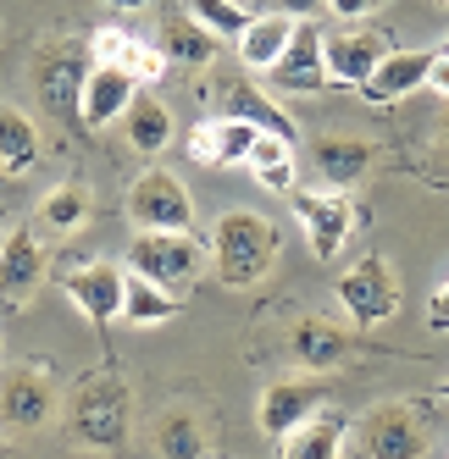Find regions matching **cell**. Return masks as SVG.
<instances>
[{"instance_id": "1", "label": "cell", "mask_w": 449, "mask_h": 459, "mask_svg": "<svg viewBox=\"0 0 449 459\" xmlns=\"http://www.w3.org/2000/svg\"><path fill=\"white\" fill-rule=\"evenodd\" d=\"M211 260L228 288H255L277 260V227L255 211H228L211 227Z\"/></svg>"}, {"instance_id": "2", "label": "cell", "mask_w": 449, "mask_h": 459, "mask_svg": "<svg viewBox=\"0 0 449 459\" xmlns=\"http://www.w3.org/2000/svg\"><path fill=\"white\" fill-rule=\"evenodd\" d=\"M94 67V50L84 39H56L40 50L34 61V89H40V106L61 122H84V78Z\"/></svg>"}, {"instance_id": "3", "label": "cell", "mask_w": 449, "mask_h": 459, "mask_svg": "<svg viewBox=\"0 0 449 459\" xmlns=\"http://www.w3.org/2000/svg\"><path fill=\"white\" fill-rule=\"evenodd\" d=\"M128 410H134V399H128V387L111 371L84 377L78 393H73V437L89 443V448H122Z\"/></svg>"}, {"instance_id": "4", "label": "cell", "mask_w": 449, "mask_h": 459, "mask_svg": "<svg viewBox=\"0 0 449 459\" xmlns=\"http://www.w3.org/2000/svg\"><path fill=\"white\" fill-rule=\"evenodd\" d=\"M128 266L150 282H162V288H183V282L200 277L206 249L195 233H139L128 244Z\"/></svg>"}, {"instance_id": "5", "label": "cell", "mask_w": 449, "mask_h": 459, "mask_svg": "<svg viewBox=\"0 0 449 459\" xmlns=\"http://www.w3.org/2000/svg\"><path fill=\"white\" fill-rule=\"evenodd\" d=\"M128 216H134L139 233H189V227H195L189 188L172 172H145L128 188Z\"/></svg>"}, {"instance_id": "6", "label": "cell", "mask_w": 449, "mask_h": 459, "mask_svg": "<svg viewBox=\"0 0 449 459\" xmlns=\"http://www.w3.org/2000/svg\"><path fill=\"white\" fill-rule=\"evenodd\" d=\"M339 305L349 310V321H356V326L389 321L400 310V282L389 272V260H383V255H361L356 266L339 277Z\"/></svg>"}, {"instance_id": "7", "label": "cell", "mask_w": 449, "mask_h": 459, "mask_svg": "<svg viewBox=\"0 0 449 459\" xmlns=\"http://www.w3.org/2000/svg\"><path fill=\"white\" fill-rule=\"evenodd\" d=\"M356 448L366 459H416L427 454V426L416 420V404H377L356 426Z\"/></svg>"}, {"instance_id": "8", "label": "cell", "mask_w": 449, "mask_h": 459, "mask_svg": "<svg viewBox=\"0 0 449 459\" xmlns=\"http://www.w3.org/2000/svg\"><path fill=\"white\" fill-rule=\"evenodd\" d=\"M288 205H295V216L305 221V238H311L316 260H333L344 249L349 221H356L349 194H300V188H288Z\"/></svg>"}, {"instance_id": "9", "label": "cell", "mask_w": 449, "mask_h": 459, "mask_svg": "<svg viewBox=\"0 0 449 459\" xmlns=\"http://www.w3.org/2000/svg\"><path fill=\"white\" fill-rule=\"evenodd\" d=\"M328 399V382L322 377H288V382H272L261 393V410H255V420H261L267 437H288L305 415H316Z\"/></svg>"}, {"instance_id": "10", "label": "cell", "mask_w": 449, "mask_h": 459, "mask_svg": "<svg viewBox=\"0 0 449 459\" xmlns=\"http://www.w3.org/2000/svg\"><path fill=\"white\" fill-rule=\"evenodd\" d=\"M45 282V249L28 227H12V238L0 244V305H28Z\"/></svg>"}, {"instance_id": "11", "label": "cell", "mask_w": 449, "mask_h": 459, "mask_svg": "<svg viewBox=\"0 0 449 459\" xmlns=\"http://www.w3.org/2000/svg\"><path fill=\"white\" fill-rule=\"evenodd\" d=\"M122 272L106 266V260H94V266H73L67 277H61V288H67V299L94 321V326H111L122 316Z\"/></svg>"}, {"instance_id": "12", "label": "cell", "mask_w": 449, "mask_h": 459, "mask_svg": "<svg viewBox=\"0 0 449 459\" xmlns=\"http://www.w3.org/2000/svg\"><path fill=\"white\" fill-rule=\"evenodd\" d=\"M383 56H389V45H383L372 28H339V34H328V39H322L328 78H333V83H349V89H361Z\"/></svg>"}, {"instance_id": "13", "label": "cell", "mask_w": 449, "mask_h": 459, "mask_svg": "<svg viewBox=\"0 0 449 459\" xmlns=\"http://www.w3.org/2000/svg\"><path fill=\"white\" fill-rule=\"evenodd\" d=\"M272 78L283 89H322V83H333L328 78V61H322V28H316L311 17L295 22V34H288L283 56L272 61Z\"/></svg>"}, {"instance_id": "14", "label": "cell", "mask_w": 449, "mask_h": 459, "mask_svg": "<svg viewBox=\"0 0 449 459\" xmlns=\"http://www.w3.org/2000/svg\"><path fill=\"white\" fill-rule=\"evenodd\" d=\"M139 94V78L117 67V61H94L84 78V127H106L128 111V100Z\"/></svg>"}, {"instance_id": "15", "label": "cell", "mask_w": 449, "mask_h": 459, "mask_svg": "<svg viewBox=\"0 0 449 459\" xmlns=\"http://www.w3.org/2000/svg\"><path fill=\"white\" fill-rule=\"evenodd\" d=\"M427 67H433V50H389L372 67V78L361 83V94H366V100H377V106L405 100V94H416V89L427 83Z\"/></svg>"}, {"instance_id": "16", "label": "cell", "mask_w": 449, "mask_h": 459, "mask_svg": "<svg viewBox=\"0 0 449 459\" xmlns=\"http://www.w3.org/2000/svg\"><path fill=\"white\" fill-rule=\"evenodd\" d=\"M288 349H295V359L305 371H333V366H344V359L356 354V338H349L344 326L322 321V316H305L295 333H288Z\"/></svg>"}, {"instance_id": "17", "label": "cell", "mask_w": 449, "mask_h": 459, "mask_svg": "<svg viewBox=\"0 0 449 459\" xmlns=\"http://www.w3.org/2000/svg\"><path fill=\"white\" fill-rule=\"evenodd\" d=\"M261 127H250L239 117H216V122H200L195 134H189V155L200 160V167H233V160H250V144Z\"/></svg>"}, {"instance_id": "18", "label": "cell", "mask_w": 449, "mask_h": 459, "mask_svg": "<svg viewBox=\"0 0 449 459\" xmlns=\"http://www.w3.org/2000/svg\"><path fill=\"white\" fill-rule=\"evenodd\" d=\"M56 410V393L40 371H12V382L0 387V420L6 426H45Z\"/></svg>"}, {"instance_id": "19", "label": "cell", "mask_w": 449, "mask_h": 459, "mask_svg": "<svg viewBox=\"0 0 449 459\" xmlns=\"http://www.w3.org/2000/svg\"><path fill=\"white\" fill-rule=\"evenodd\" d=\"M372 144L366 139H344V134H328V139H316L311 144V160H316V172H322L333 188H349V183H361L372 172Z\"/></svg>"}, {"instance_id": "20", "label": "cell", "mask_w": 449, "mask_h": 459, "mask_svg": "<svg viewBox=\"0 0 449 459\" xmlns=\"http://www.w3.org/2000/svg\"><path fill=\"white\" fill-rule=\"evenodd\" d=\"M344 437H349V420L339 410H316V415H305L295 432L277 437V443H283L288 459H339Z\"/></svg>"}, {"instance_id": "21", "label": "cell", "mask_w": 449, "mask_h": 459, "mask_svg": "<svg viewBox=\"0 0 449 459\" xmlns=\"http://www.w3.org/2000/svg\"><path fill=\"white\" fill-rule=\"evenodd\" d=\"M222 117H239L250 127H261V134H277L295 144V122H288V111H277L261 89H250V83H222Z\"/></svg>"}, {"instance_id": "22", "label": "cell", "mask_w": 449, "mask_h": 459, "mask_svg": "<svg viewBox=\"0 0 449 459\" xmlns=\"http://www.w3.org/2000/svg\"><path fill=\"white\" fill-rule=\"evenodd\" d=\"M162 56L178 61V67H206V61H216V34H211L195 12L167 17L162 22Z\"/></svg>"}, {"instance_id": "23", "label": "cell", "mask_w": 449, "mask_h": 459, "mask_svg": "<svg viewBox=\"0 0 449 459\" xmlns=\"http://www.w3.org/2000/svg\"><path fill=\"white\" fill-rule=\"evenodd\" d=\"M288 34H295V17H288V12L250 17V22H244V34H239V56H244V67H255V73H272V61L283 56Z\"/></svg>"}, {"instance_id": "24", "label": "cell", "mask_w": 449, "mask_h": 459, "mask_svg": "<svg viewBox=\"0 0 449 459\" xmlns=\"http://www.w3.org/2000/svg\"><path fill=\"white\" fill-rule=\"evenodd\" d=\"M183 310V299L172 288H162V282H150V277H128L122 282V321L128 326H155V321H172Z\"/></svg>"}, {"instance_id": "25", "label": "cell", "mask_w": 449, "mask_h": 459, "mask_svg": "<svg viewBox=\"0 0 449 459\" xmlns=\"http://www.w3.org/2000/svg\"><path fill=\"white\" fill-rule=\"evenodd\" d=\"M122 122H128V144L145 150V155H155V150L172 144V111L162 100H150V94H134L128 111H122Z\"/></svg>"}, {"instance_id": "26", "label": "cell", "mask_w": 449, "mask_h": 459, "mask_svg": "<svg viewBox=\"0 0 449 459\" xmlns=\"http://www.w3.org/2000/svg\"><path fill=\"white\" fill-rule=\"evenodd\" d=\"M250 172H255V183H261V188L288 194V188H295V144L277 139V134H255V144H250Z\"/></svg>"}, {"instance_id": "27", "label": "cell", "mask_w": 449, "mask_h": 459, "mask_svg": "<svg viewBox=\"0 0 449 459\" xmlns=\"http://www.w3.org/2000/svg\"><path fill=\"white\" fill-rule=\"evenodd\" d=\"M34 160H40L34 122H28L22 111H12V106H0V167H6V172H28Z\"/></svg>"}, {"instance_id": "28", "label": "cell", "mask_w": 449, "mask_h": 459, "mask_svg": "<svg viewBox=\"0 0 449 459\" xmlns=\"http://www.w3.org/2000/svg\"><path fill=\"white\" fill-rule=\"evenodd\" d=\"M155 454H167V459H195V454H206V432H200L195 410H167L162 420H155Z\"/></svg>"}, {"instance_id": "29", "label": "cell", "mask_w": 449, "mask_h": 459, "mask_svg": "<svg viewBox=\"0 0 449 459\" xmlns=\"http://www.w3.org/2000/svg\"><path fill=\"white\" fill-rule=\"evenodd\" d=\"M40 216L56 227V233H73V227H84V221H89V194H84L78 183H61L56 194H45Z\"/></svg>"}, {"instance_id": "30", "label": "cell", "mask_w": 449, "mask_h": 459, "mask_svg": "<svg viewBox=\"0 0 449 459\" xmlns=\"http://www.w3.org/2000/svg\"><path fill=\"white\" fill-rule=\"evenodd\" d=\"M189 12H195L216 39H239L244 22H250V12L239 6V0H189Z\"/></svg>"}, {"instance_id": "31", "label": "cell", "mask_w": 449, "mask_h": 459, "mask_svg": "<svg viewBox=\"0 0 449 459\" xmlns=\"http://www.w3.org/2000/svg\"><path fill=\"white\" fill-rule=\"evenodd\" d=\"M117 67H128L139 83H155V78L167 73V56H162V45H139V39H128V50H122Z\"/></svg>"}, {"instance_id": "32", "label": "cell", "mask_w": 449, "mask_h": 459, "mask_svg": "<svg viewBox=\"0 0 449 459\" xmlns=\"http://www.w3.org/2000/svg\"><path fill=\"white\" fill-rule=\"evenodd\" d=\"M89 50H94V61H122V50H128V34H122V28H101V34L89 39Z\"/></svg>"}, {"instance_id": "33", "label": "cell", "mask_w": 449, "mask_h": 459, "mask_svg": "<svg viewBox=\"0 0 449 459\" xmlns=\"http://www.w3.org/2000/svg\"><path fill=\"white\" fill-rule=\"evenodd\" d=\"M377 6H389V0H328V12H333V17H349V22H356V17H372Z\"/></svg>"}, {"instance_id": "34", "label": "cell", "mask_w": 449, "mask_h": 459, "mask_svg": "<svg viewBox=\"0 0 449 459\" xmlns=\"http://www.w3.org/2000/svg\"><path fill=\"white\" fill-rule=\"evenodd\" d=\"M427 326H433V333H449V282L433 293V305H427Z\"/></svg>"}, {"instance_id": "35", "label": "cell", "mask_w": 449, "mask_h": 459, "mask_svg": "<svg viewBox=\"0 0 449 459\" xmlns=\"http://www.w3.org/2000/svg\"><path fill=\"white\" fill-rule=\"evenodd\" d=\"M427 89H438L449 100V50H433V67H427Z\"/></svg>"}, {"instance_id": "36", "label": "cell", "mask_w": 449, "mask_h": 459, "mask_svg": "<svg viewBox=\"0 0 449 459\" xmlns=\"http://www.w3.org/2000/svg\"><path fill=\"white\" fill-rule=\"evenodd\" d=\"M328 0H277V12H288V17H316Z\"/></svg>"}, {"instance_id": "37", "label": "cell", "mask_w": 449, "mask_h": 459, "mask_svg": "<svg viewBox=\"0 0 449 459\" xmlns=\"http://www.w3.org/2000/svg\"><path fill=\"white\" fill-rule=\"evenodd\" d=\"M106 6H117V12H139V6H150V0H106Z\"/></svg>"}, {"instance_id": "38", "label": "cell", "mask_w": 449, "mask_h": 459, "mask_svg": "<svg viewBox=\"0 0 449 459\" xmlns=\"http://www.w3.org/2000/svg\"><path fill=\"white\" fill-rule=\"evenodd\" d=\"M6 188H12V172H6V167H0V194H6Z\"/></svg>"}, {"instance_id": "39", "label": "cell", "mask_w": 449, "mask_h": 459, "mask_svg": "<svg viewBox=\"0 0 449 459\" xmlns=\"http://www.w3.org/2000/svg\"><path fill=\"white\" fill-rule=\"evenodd\" d=\"M433 393H438V399H449V382H438V387H433Z\"/></svg>"}, {"instance_id": "40", "label": "cell", "mask_w": 449, "mask_h": 459, "mask_svg": "<svg viewBox=\"0 0 449 459\" xmlns=\"http://www.w3.org/2000/svg\"><path fill=\"white\" fill-rule=\"evenodd\" d=\"M0 227H6V205H0Z\"/></svg>"}, {"instance_id": "41", "label": "cell", "mask_w": 449, "mask_h": 459, "mask_svg": "<svg viewBox=\"0 0 449 459\" xmlns=\"http://www.w3.org/2000/svg\"><path fill=\"white\" fill-rule=\"evenodd\" d=\"M444 139H449V117H444Z\"/></svg>"}, {"instance_id": "42", "label": "cell", "mask_w": 449, "mask_h": 459, "mask_svg": "<svg viewBox=\"0 0 449 459\" xmlns=\"http://www.w3.org/2000/svg\"><path fill=\"white\" fill-rule=\"evenodd\" d=\"M444 50H449V45H444Z\"/></svg>"}]
</instances>
